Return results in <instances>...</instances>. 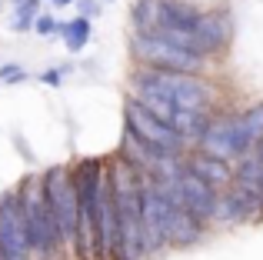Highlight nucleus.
<instances>
[{
  "mask_svg": "<svg viewBox=\"0 0 263 260\" xmlns=\"http://www.w3.org/2000/svg\"><path fill=\"white\" fill-rule=\"evenodd\" d=\"M110 190L117 207V244L114 260H143V224H140V170L130 167L123 157L107 160Z\"/></svg>",
  "mask_w": 263,
  "mask_h": 260,
  "instance_id": "obj_1",
  "label": "nucleus"
},
{
  "mask_svg": "<svg viewBox=\"0 0 263 260\" xmlns=\"http://www.w3.org/2000/svg\"><path fill=\"white\" fill-rule=\"evenodd\" d=\"M130 94H160L186 110L217 114V87L203 80V73L160 70V67L137 64V70L130 73Z\"/></svg>",
  "mask_w": 263,
  "mask_h": 260,
  "instance_id": "obj_2",
  "label": "nucleus"
},
{
  "mask_svg": "<svg viewBox=\"0 0 263 260\" xmlns=\"http://www.w3.org/2000/svg\"><path fill=\"white\" fill-rule=\"evenodd\" d=\"M17 197H20V210H24V220H27L33 260H67L57 224H53V214H50V203H47V194H44V174H27L17 183Z\"/></svg>",
  "mask_w": 263,
  "mask_h": 260,
  "instance_id": "obj_3",
  "label": "nucleus"
},
{
  "mask_svg": "<svg viewBox=\"0 0 263 260\" xmlns=\"http://www.w3.org/2000/svg\"><path fill=\"white\" fill-rule=\"evenodd\" d=\"M73 183H77V260H97V210H100V183L107 177V160L100 157H80L70 163Z\"/></svg>",
  "mask_w": 263,
  "mask_h": 260,
  "instance_id": "obj_4",
  "label": "nucleus"
},
{
  "mask_svg": "<svg viewBox=\"0 0 263 260\" xmlns=\"http://www.w3.org/2000/svg\"><path fill=\"white\" fill-rule=\"evenodd\" d=\"M44 194L50 203L53 224H57L64 257L77 260V220H80V203H77V183H73L70 163H53L44 170Z\"/></svg>",
  "mask_w": 263,
  "mask_h": 260,
  "instance_id": "obj_5",
  "label": "nucleus"
},
{
  "mask_svg": "<svg viewBox=\"0 0 263 260\" xmlns=\"http://www.w3.org/2000/svg\"><path fill=\"white\" fill-rule=\"evenodd\" d=\"M130 53L143 67H160V70H183V73H206L210 60L163 33H134L130 30Z\"/></svg>",
  "mask_w": 263,
  "mask_h": 260,
  "instance_id": "obj_6",
  "label": "nucleus"
},
{
  "mask_svg": "<svg viewBox=\"0 0 263 260\" xmlns=\"http://www.w3.org/2000/svg\"><path fill=\"white\" fill-rule=\"evenodd\" d=\"M170 207L174 200L154 177L140 174V224H143V250L147 257H160L170 250L167 240V224H170Z\"/></svg>",
  "mask_w": 263,
  "mask_h": 260,
  "instance_id": "obj_7",
  "label": "nucleus"
},
{
  "mask_svg": "<svg viewBox=\"0 0 263 260\" xmlns=\"http://www.w3.org/2000/svg\"><path fill=\"white\" fill-rule=\"evenodd\" d=\"M123 127L134 130L140 140H147L154 150H160V154H167V157H186V154H190V143H186L183 137L167 124V120L154 117V114H150L137 97L123 100Z\"/></svg>",
  "mask_w": 263,
  "mask_h": 260,
  "instance_id": "obj_8",
  "label": "nucleus"
},
{
  "mask_svg": "<svg viewBox=\"0 0 263 260\" xmlns=\"http://www.w3.org/2000/svg\"><path fill=\"white\" fill-rule=\"evenodd\" d=\"M197 150L203 154H213V157H223V160H240L243 154L257 150V143L250 140V134L240 124V114L233 110H217L206 124L203 137L197 140Z\"/></svg>",
  "mask_w": 263,
  "mask_h": 260,
  "instance_id": "obj_9",
  "label": "nucleus"
},
{
  "mask_svg": "<svg viewBox=\"0 0 263 260\" xmlns=\"http://www.w3.org/2000/svg\"><path fill=\"white\" fill-rule=\"evenodd\" d=\"M233 44V17L230 10L223 7H206L200 10L197 24H193V33H190V47L197 53H203L206 60H217L230 50Z\"/></svg>",
  "mask_w": 263,
  "mask_h": 260,
  "instance_id": "obj_10",
  "label": "nucleus"
},
{
  "mask_svg": "<svg viewBox=\"0 0 263 260\" xmlns=\"http://www.w3.org/2000/svg\"><path fill=\"white\" fill-rule=\"evenodd\" d=\"M0 260H33L17 187L0 194Z\"/></svg>",
  "mask_w": 263,
  "mask_h": 260,
  "instance_id": "obj_11",
  "label": "nucleus"
},
{
  "mask_svg": "<svg viewBox=\"0 0 263 260\" xmlns=\"http://www.w3.org/2000/svg\"><path fill=\"white\" fill-rule=\"evenodd\" d=\"M177 194H180V203H183L186 210H193L197 217H203L206 224L213 220L220 190L213 187V183H206L200 174H193V170L186 167V160H183V167H180V174H177Z\"/></svg>",
  "mask_w": 263,
  "mask_h": 260,
  "instance_id": "obj_12",
  "label": "nucleus"
},
{
  "mask_svg": "<svg viewBox=\"0 0 263 260\" xmlns=\"http://www.w3.org/2000/svg\"><path fill=\"white\" fill-rule=\"evenodd\" d=\"M257 217H263L260 214V203L250 200L240 187H233V183H230V187L220 190L217 210H213V220L210 224H217V227H237V224L257 220Z\"/></svg>",
  "mask_w": 263,
  "mask_h": 260,
  "instance_id": "obj_13",
  "label": "nucleus"
},
{
  "mask_svg": "<svg viewBox=\"0 0 263 260\" xmlns=\"http://www.w3.org/2000/svg\"><path fill=\"white\" fill-rule=\"evenodd\" d=\"M203 237H206V220L203 217H197L193 210H186L183 203H174V207H170V224H167L170 250L197 247Z\"/></svg>",
  "mask_w": 263,
  "mask_h": 260,
  "instance_id": "obj_14",
  "label": "nucleus"
},
{
  "mask_svg": "<svg viewBox=\"0 0 263 260\" xmlns=\"http://www.w3.org/2000/svg\"><path fill=\"white\" fill-rule=\"evenodd\" d=\"M183 160H186V167H190L193 174H200L206 183H213L217 190H223V187H230V183H233V160L203 154V150H190Z\"/></svg>",
  "mask_w": 263,
  "mask_h": 260,
  "instance_id": "obj_15",
  "label": "nucleus"
},
{
  "mask_svg": "<svg viewBox=\"0 0 263 260\" xmlns=\"http://www.w3.org/2000/svg\"><path fill=\"white\" fill-rule=\"evenodd\" d=\"M233 187H240L250 200L260 203V214H263V157L257 150L243 154L233 167Z\"/></svg>",
  "mask_w": 263,
  "mask_h": 260,
  "instance_id": "obj_16",
  "label": "nucleus"
},
{
  "mask_svg": "<svg viewBox=\"0 0 263 260\" xmlns=\"http://www.w3.org/2000/svg\"><path fill=\"white\" fill-rule=\"evenodd\" d=\"M60 40H64V47L70 53H80L84 47L90 44V37H93V20H87V17H70V20H64L60 24V33H57Z\"/></svg>",
  "mask_w": 263,
  "mask_h": 260,
  "instance_id": "obj_17",
  "label": "nucleus"
},
{
  "mask_svg": "<svg viewBox=\"0 0 263 260\" xmlns=\"http://www.w3.org/2000/svg\"><path fill=\"white\" fill-rule=\"evenodd\" d=\"M130 30L134 33L157 30V0H134V7H130Z\"/></svg>",
  "mask_w": 263,
  "mask_h": 260,
  "instance_id": "obj_18",
  "label": "nucleus"
},
{
  "mask_svg": "<svg viewBox=\"0 0 263 260\" xmlns=\"http://www.w3.org/2000/svg\"><path fill=\"white\" fill-rule=\"evenodd\" d=\"M44 0H24V4L13 7L10 20H7V27H10L13 33H33V20H37V13L44 10Z\"/></svg>",
  "mask_w": 263,
  "mask_h": 260,
  "instance_id": "obj_19",
  "label": "nucleus"
},
{
  "mask_svg": "<svg viewBox=\"0 0 263 260\" xmlns=\"http://www.w3.org/2000/svg\"><path fill=\"white\" fill-rule=\"evenodd\" d=\"M240 124H243V130L250 134V140L257 143L260 137H263V100L250 104L247 110H240Z\"/></svg>",
  "mask_w": 263,
  "mask_h": 260,
  "instance_id": "obj_20",
  "label": "nucleus"
},
{
  "mask_svg": "<svg viewBox=\"0 0 263 260\" xmlns=\"http://www.w3.org/2000/svg\"><path fill=\"white\" fill-rule=\"evenodd\" d=\"M60 24H64V20H60L57 13L40 10L37 20H33V33H37V37H57V33H60Z\"/></svg>",
  "mask_w": 263,
  "mask_h": 260,
  "instance_id": "obj_21",
  "label": "nucleus"
},
{
  "mask_svg": "<svg viewBox=\"0 0 263 260\" xmlns=\"http://www.w3.org/2000/svg\"><path fill=\"white\" fill-rule=\"evenodd\" d=\"M30 73L24 70L20 64H0V84L4 87H13V84H24Z\"/></svg>",
  "mask_w": 263,
  "mask_h": 260,
  "instance_id": "obj_22",
  "label": "nucleus"
},
{
  "mask_svg": "<svg viewBox=\"0 0 263 260\" xmlns=\"http://www.w3.org/2000/svg\"><path fill=\"white\" fill-rule=\"evenodd\" d=\"M70 70H73L70 64H64V67H47V70L40 73L37 80H40V84H47V87H60V84H64V77H67Z\"/></svg>",
  "mask_w": 263,
  "mask_h": 260,
  "instance_id": "obj_23",
  "label": "nucleus"
},
{
  "mask_svg": "<svg viewBox=\"0 0 263 260\" xmlns=\"http://www.w3.org/2000/svg\"><path fill=\"white\" fill-rule=\"evenodd\" d=\"M73 7H77V13L87 17V20H97L103 13V0H73Z\"/></svg>",
  "mask_w": 263,
  "mask_h": 260,
  "instance_id": "obj_24",
  "label": "nucleus"
},
{
  "mask_svg": "<svg viewBox=\"0 0 263 260\" xmlns=\"http://www.w3.org/2000/svg\"><path fill=\"white\" fill-rule=\"evenodd\" d=\"M47 4H53V7H70L73 0H47Z\"/></svg>",
  "mask_w": 263,
  "mask_h": 260,
  "instance_id": "obj_25",
  "label": "nucleus"
},
{
  "mask_svg": "<svg viewBox=\"0 0 263 260\" xmlns=\"http://www.w3.org/2000/svg\"><path fill=\"white\" fill-rule=\"evenodd\" d=\"M257 154L263 157V137H260V140H257Z\"/></svg>",
  "mask_w": 263,
  "mask_h": 260,
  "instance_id": "obj_26",
  "label": "nucleus"
},
{
  "mask_svg": "<svg viewBox=\"0 0 263 260\" xmlns=\"http://www.w3.org/2000/svg\"><path fill=\"white\" fill-rule=\"evenodd\" d=\"M17 4H24V0H10V7H17Z\"/></svg>",
  "mask_w": 263,
  "mask_h": 260,
  "instance_id": "obj_27",
  "label": "nucleus"
},
{
  "mask_svg": "<svg viewBox=\"0 0 263 260\" xmlns=\"http://www.w3.org/2000/svg\"><path fill=\"white\" fill-rule=\"evenodd\" d=\"M103 4H117V0H103Z\"/></svg>",
  "mask_w": 263,
  "mask_h": 260,
  "instance_id": "obj_28",
  "label": "nucleus"
}]
</instances>
